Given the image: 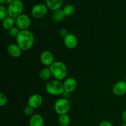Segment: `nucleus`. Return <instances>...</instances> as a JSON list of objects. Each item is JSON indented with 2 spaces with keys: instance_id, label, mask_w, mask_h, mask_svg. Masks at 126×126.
<instances>
[{
  "instance_id": "12",
  "label": "nucleus",
  "mask_w": 126,
  "mask_h": 126,
  "mask_svg": "<svg viewBox=\"0 0 126 126\" xmlns=\"http://www.w3.org/2000/svg\"><path fill=\"white\" fill-rule=\"evenodd\" d=\"M113 92L117 96H122L126 93V81H119L113 87Z\"/></svg>"
},
{
  "instance_id": "4",
  "label": "nucleus",
  "mask_w": 126,
  "mask_h": 126,
  "mask_svg": "<svg viewBox=\"0 0 126 126\" xmlns=\"http://www.w3.org/2000/svg\"><path fill=\"white\" fill-rule=\"evenodd\" d=\"M23 9V2L20 0H14L9 4L7 7L9 17L17 18L18 16L22 14Z\"/></svg>"
},
{
  "instance_id": "16",
  "label": "nucleus",
  "mask_w": 126,
  "mask_h": 126,
  "mask_svg": "<svg viewBox=\"0 0 126 126\" xmlns=\"http://www.w3.org/2000/svg\"><path fill=\"white\" fill-rule=\"evenodd\" d=\"M15 20L14 18H12L11 17H6L5 19H4L2 21V28L6 30H9L10 29L14 27Z\"/></svg>"
},
{
  "instance_id": "18",
  "label": "nucleus",
  "mask_w": 126,
  "mask_h": 126,
  "mask_svg": "<svg viewBox=\"0 0 126 126\" xmlns=\"http://www.w3.org/2000/svg\"><path fill=\"white\" fill-rule=\"evenodd\" d=\"M51 76L52 75L49 68H44L39 72V78L43 81H47L50 78Z\"/></svg>"
},
{
  "instance_id": "20",
  "label": "nucleus",
  "mask_w": 126,
  "mask_h": 126,
  "mask_svg": "<svg viewBox=\"0 0 126 126\" xmlns=\"http://www.w3.org/2000/svg\"><path fill=\"white\" fill-rule=\"evenodd\" d=\"M63 11L65 16H71L75 13V8L73 5L68 4L65 6V7L63 9Z\"/></svg>"
},
{
  "instance_id": "7",
  "label": "nucleus",
  "mask_w": 126,
  "mask_h": 126,
  "mask_svg": "<svg viewBox=\"0 0 126 126\" xmlns=\"http://www.w3.org/2000/svg\"><path fill=\"white\" fill-rule=\"evenodd\" d=\"M16 23L20 30H26L30 27L31 20L28 15L22 14L16 18Z\"/></svg>"
},
{
  "instance_id": "6",
  "label": "nucleus",
  "mask_w": 126,
  "mask_h": 126,
  "mask_svg": "<svg viewBox=\"0 0 126 126\" xmlns=\"http://www.w3.org/2000/svg\"><path fill=\"white\" fill-rule=\"evenodd\" d=\"M48 11V7L46 5L43 4H38L33 6L32 9V16L35 18H41L47 14Z\"/></svg>"
},
{
  "instance_id": "5",
  "label": "nucleus",
  "mask_w": 126,
  "mask_h": 126,
  "mask_svg": "<svg viewBox=\"0 0 126 126\" xmlns=\"http://www.w3.org/2000/svg\"><path fill=\"white\" fill-rule=\"evenodd\" d=\"M54 110L59 115L66 114L70 111L71 105L68 100L66 98H59L54 104Z\"/></svg>"
},
{
  "instance_id": "25",
  "label": "nucleus",
  "mask_w": 126,
  "mask_h": 126,
  "mask_svg": "<svg viewBox=\"0 0 126 126\" xmlns=\"http://www.w3.org/2000/svg\"><path fill=\"white\" fill-rule=\"evenodd\" d=\"M59 34H60V35L62 37L65 38L69 33L66 28H62V29H60V31H59Z\"/></svg>"
},
{
  "instance_id": "24",
  "label": "nucleus",
  "mask_w": 126,
  "mask_h": 126,
  "mask_svg": "<svg viewBox=\"0 0 126 126\" xmlns=\"http://www.w3.org/2000/svg\"><path fill=\"white\" fill-rule=\"evenodd\" d=\"M7 98L6 95L2 92L0 93V106L1 107H4L7 104Z\"/></svg>"
},
{
  "instance_id": "30",
  "label": "nucleus",
  "mask_w": 126,
  "mask_h": 126,
  "mask_svg": "<svg viewBox=\"0 0 126 126\" xmlns=\"http://www.w3.org/2000/svg\"></svg>"
},
{
  "instance_id": "23",
  "label": "nucleus",
  "mask_w": 126,
  "mask_h": 126,
  "mask_svg": "<svg viewBox=\"0 0 126 126\" xmlns=\"http://www.w3.org/2000/svg\"><path fill=\"white\" fill-rule=\"evenodd\" d=\"M34 108H32L30 106L28 105L25 107L23 109V113L25 114L27 116H31L33 115V113H34Z\"/></svg>"
},
{
  "instance_id": "13",
  "label": "nucleus",
  "mask_w": 126,
  "mask_h": 126,
  "mask_svg": "<svg viewBox=\"0 0 126 126\" xmlns=\"http://www.w3.org/2000/svg\"><path fill=\"white\" fill-rule=\"evenodd\" d=\"M7 50L9 55L12 57L15 58V59L20 57L22 55V50L17 44L11 43V44H9L7 46Z\"/></svg>"
},
{
  "instance_id": "8",
  "label": "nucleus",
  "mask_w": 126,
  "mask_h": 126,
  "mask_svg": "<svg viewBox=\"0 0 126 126\" xmlns=\"http://www.w3.org/2000/svg\"><path fill=\"white\" fill-rule=\"evenodd\" d=\"M40 60L42 63L47 66H50L55 62L54 54L49 50H44L41 54Z\"/></svg>"
},
{
  "instance_id": "28",
  "label": "nucleus",
  "mask_w": 126,
  "mask_h": 126,
  "mask_svg": "<svg viewBox=\"0 0 126 126\" xmlns=\"http://www.w3.org/2000/svg\"><path fill=\"white\" fill-rule=\"evenodd\" d=\"M122 118H123V120L124 122V123L126 124V110L123 112V114H122Z\"/></svg>"
},
{
  "instance_id": "29",
  "label": "nucleus",
  "mask_w": 126,
  "mask_h": 126,
  "mask_svg": "<svg viewBox=\"0 0 126 126\" xmlns=\"http://www.w3.org/2000/svg\"><path fill=\"white\" fill-rule=\"evenodd\" d=\"M121 126H126V124H125V123H124V124H123V125H121Z\"/></svg>"
},
{
  "instance_id": "17",
  "label": "nucleus",
  "mask_w": 126,
  "mask_h": 126,
  "mask_svg": "<svg viewBox=\"0 0 126 126\" xmlns=\"http://www.w3.org/2000/svg\"><path fill=\"white\" fill-rule=\"evenodd\" d=\"M65 17V14L63 13V9H58L57 11H54L52 15L51 18L54 22H60L63 20Z\"/></svg>"
},
{
  "instance_id": "10",
  "label": "nucleus",
  "mask_w": 126,
  "mask_h": 126,
  "mask_svg": "<svg viewBox=\"0 0 126 126\" xmlns=\"http://www.w3.org/2000/svg\"><path fill=\"white\" fill-rule=\"evenodd\" d=\"M64 44L69 49H74L77 47L78 44V38L75 34L69 33L65 38H64Z\"/></svg>"
},
{
  "instance_id": "27",
  "label": "nucleus",
  "mask_w": 126,
  "mask_h": 126,
  "mask_svg": "<svg viewBox=\"0 0 126 126\" xmlns=\"http://www.w3.org/2000/svg\"><path fill=\"white\" fill-rule=\"evenodd\" d=\"M14 1V0H0V2L2 4H9L11 2H12Z\"/></svg>"
},
{
  "instance_id": "14",
  "label": "nucleus",
  "mask_w": 126,
  "mask_h": 126,
  "mask_svg": "<svg viewBox=\"0 0 126 126\" xmlns=\"http://www.w3.org/2000/svg\"><path fill=\"white\" fill-rule=\"evenodd\" d=\"M29 124L30 126H44V118L39 114H33L30 119Z\"/></svg>"
},
{
  "instance_id": "21",
  "label": "nucleus",
  "mask_w": 126,
  "mask_h": 126,
  "mask_svg": "<svg viewBox=\"0 0 126 126\" xmlns=\"http://www.w3.org/2000/svg\"><path fill=\"white\" fill-rule=\"evenodd\" d=\"M7 16H9L7 9L2 5H1L0 6V20L2 21L6 17H7Z\"/></svg>"
},
{
  "instance_id": "1",
  "label": "nucleus",
  "mask_w": 126,
  "mask_h": 126,
  "mask_svg": "<svg viewBox=\"0 0 126 126\" xmlns=\"http://www.w3.org/2000/svg\"><path fill=\"white\" fill-rule=\"evenodd\" d=\"M34 37L33 33L28 30H20L16 38V44L22 50H30L33 46Z\"/></svg>"
},
{
  "instance_id": "19",
  "label": "nucleus",
  "mask_w": 126,
  "mask_h": 126,
  "mask_svg": "<svg viewBox=\"0 0 126 126\" xmlns=\"http://www.w3.org/2000/svg\"><path fill=\"white\" fill-rule=\"evenodd\" d=\"M59 123L61 126H68L70 123V118L67 114L60 115L59 118Z\"/></svg>"
},
{
  "instance_id": "26",
  "label": "nucleus",
  "mask_w": 126,
  "mask_h": 126,
  "mask_svg": "<svg viewBox=\"0 0 126 126\" xmlns=\"http://www.w3.org/2000/svg\"><path fill=\"white\" fill-rule=\"evenodd\" d=\"M99 126H113L110 122L108 121H103L101 122L100 124H99Z\"/></svg>"
},
{
  "instance_id": "15",
  "label": "nucleus",
  "mask_w": 126,
  "mask_h": 126,
  "mask_svg": "<svg viewBox=\"0 0 126 126\" xmlns=\"http://www.w3.org/2000/svg\"><path fill=\"white\" fill-rule=\"evenodd\" d=\"M45 1L48 9L53 11L60 9L63 2V0H45Z\"/></svg>"
},
{
  "instance_id": "3",
  "label": "nucleus",
  "mask_w": 126,
  "mask_h": 126,
  "mask_svg": "<svg viewBox=\"0 0 126 126\" xmlns=\"http://www.w3.org/2000/svg\"><path fill=\"white\" fill-rule=\"evenodd\" d=\"M46 90L48 94L52 95H60L65 92L63 84L57 79L49 81L46 86Z\"/></svg>"
},
{
  "instance_id": "11",
  "label": "nucleus",
  "mask_w": 126,
  "mask_h": 126,
  "mask_svg": "<svg viewBox=\"0 0 126 126\" xmlns=\"http://www.w3.org/2000/svg\"><path fill=\"white\" fill-rule=\"evenodd\" d=\"M64 91L66 93H71L73 92L77 87V81L74 78H68L65 80L63 83Z\"/></svg>"
},
{
  "instance_id": "2",
  "label": "nucleus",
  "mask_w": 126,
  "mask_h": 126,
  "mask_svg": "<svg viewBox=\"0 0 126 126\" xmlns=\"http://www.w3.org/2000/svg\"><path fill=\"white\" fill-rule=\"evenodd\" d=\"M52 76L57 80L62 81L65 78L67 75V68L63 62L60 61L55 62L49 66Z\"/></svg>"
},
{
  "instance_id": "22",
  "label": "nucleus",
  "mask_w": 126,
  "mask_h": 126,
  "mask_svg": "<svg viewBox=\"0 0 126 126\" xmlns=\"http://www.w3.org/2000/svg\"><path fill=\"white\" fill-rule=\"evenodd\" d=\"M20 31V30L18 27H14L9 30V35L11 36L16 38L17 36H18Z\"/></svg>"
},
{
  "instance_id": "9",
  "label": "nucleus",
  "mask_w": 126,
  "mask_h": 126,
  "mask_svg": "<svg viewBox=\"0 0 126 126\" xmlns=\"http://www.w3.org/2000/svg\"><path fill=\"white\" fill-rule=\"evenodd\" d=\"M43 103V98L41 95L34 94L29 97L28 100V105L34 109L39 108Z\"/></svg>"
}]
</instances>
